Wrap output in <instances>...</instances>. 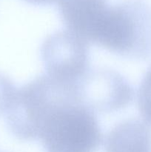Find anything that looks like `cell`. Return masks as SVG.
<instances>
[{"instance_id": "cell-4", "label": "cell", "mask_w": 151, "mask_h": 152, "mask_svg": "<svg viewBox=\"0 0 151 152\" xmlns=\"http://www.w3.org/2000/svg\"><path fill=\"white\" fill-rule=\"evenodd\" d=\"M88 44L68 30L50 34L41 48L45 74L59 83L76 85L90 69Z\"/></svg>"}, {"instance_id": "cell-8", "label": "cell", "mask_w": 151, "mask_h": 152, "mask_svg": "<svg viewBox=\"0 0 151 152\" xmlns=\"http://www.w3.org/2000/svg\"><path fill=\"white\" fill-rule=\"evenodd\" d=\"M138 107L145 123L151 126V67L141 82L138 91Z\"/></svg>"}, {"instance_id": "cell-1", "label": "cell", "mask_w": 151, "mask_h": 152, "mask_svg": "<svg viewBox=\"0 0 151 152\" xmlns=\"http://www.w3.org/2000/svg\"><path fill=\"white\" fill-rule=\"evenodd\" d=\"M91 43L127 59L151 56V4L120 0L109 6Z\"/></svg>"}, {"instance_id": "cell-9", "label": "cell", "mask_w": 151, "mask_h": 152, "mask_svg": "<svg viewBox=\"0 0 151 152\" xmlns=\"http://www.w3.org/2000/svg\"><path fill=\"white\" fill-rule=\"evenodd\" d=\"M16 91L13 81L0 73V115L5 114Z\"/></svg>"}, {"instance_id": "cell-7", "label": "cell", "mask_w": 151, "mask_h": 152, "mask_svg": "<svg viewBox=\"0 0 151 152\" xmlns=\"http://www.w3.org/2000/svg\"><path fill=\"white\" fill-rule=\"evenodd\" d=\"M105 152H151V129L137 119H128L108 132Z\"/></svg>"}, {"instance_id": "cell-6", "label": "cell", "mask_w": 151, "mask_h": 152, "mask_svg": "<svg viewBox=\"0 0 151 152\" xmlns=\"http://www.w3.org/2000/svg\"><path fill=\"white\" fill-rule=\"evenodd\" d=\"M58 3L59 14L67 29L91 43L108 10V0H58Z\"/></svg>"}, {"instance_id": "cell-5", "label": "cell", "mask_w": 151, "mask_h": 152, "mask_svg": "<svg viewBox=\"0 0 151 152\" xmlns=\"http://www.w3.org/2000/svg\"><path fill=\"white\" fill-rule=\"evenodd\" d=\"M77 91L81 104L94 113L101 114L127 108L134 96L128 80L107 68H90L77 83Z\"/></svg>"}, {"instance_id": "cell-10", "label": "cell", "mask_w": 151, "mask_h": 152, "mask_svg": "<svg viewBox=\"0 0 151 152\" xmlns=\"http://www.w3.org/2000/svg\"><path fill=\"white\" fill-rule=\"evenodd\" d=\"M25 1L36 4H47L58 1V0H25Z\"/></svg>"}, {"instance_id": "cell-3", "label": "cell", "mask_w": 151, "mask_h": 152, "mask_svg": "<svg viewBox=\"0 0 151 152\" xmlns=\"http://www.w3.org/2000/svg\"><path fill=\"white\" fill-rule=\"evenodd\" d=\"M38 140L46 152H96L103 135L96 113L78 101L69 100L47 114Z\"/></svg>"}, {"instance_id": "cell-2", "label": "cell", "mask_w": 151, "mask_h": 152, "mask_svg": "<svg viewBox=\"0 0 151 152\" xmlns=\"http://www.w3.org/2000/svg\"><path fill=\"white\" fill-rule=\"evenodd\" d=\"M78 99L76 86L59 83L47 74L16 88L4 114L7 129L20 140H38L41 124L58 104Z\"/></svg>"}]
</instances>
